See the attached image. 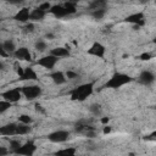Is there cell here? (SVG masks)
I'll use <instances>...</instances> for the list:
<instances>
[{
    "instance_id": "6da1fadb",
    "label": "cell",
    "mask_w": 156,
    "mask_h": 156,
    "mask_svg": "<svg viewBox=\"0 0 156 156\" xmlns=\"http://www.w3.org/2000/svg\"><path fill=\"white\" fill-rule=\"evenodd\" d=\"M94 90V84L93 83H85L82 84L77 88H74L71 91V99L74 101H83L85 100Z\"/></svg>"
},
{
    "instance_id": "7a4b0ae2",
    "label": "cell",
    "mask_w": 156,
    "mask_h": 156,
    "mask_svg": "<svg viewBox=\"0 0 156 156\" xmlns=\"http://www.w3.org/2000/svg\"><path fill=\"white\" fill-rule=\"evenodd\" d=\"M130 80H132V78L129 76L124 74V73H115L110 78V80L106 82L105 87L106 88H111V89H117V88H121L122 85L129 83Z\"/></svg>"
},
{
    "instance_id": "3957f363",
    "label": "cell",
    "mask_w": 156,
    "mask_h": 156,
    "mask_svg": "<svg viewBox=\"0 0 156 156\" xmlns=\"http://www.w3.org/2000/svg\"><path fill=\"white\" fill-rule=\"evenodd\" d=\"M21 91L28 100H34L41 94V88L39 85H27V87H23Z\"/></svg>"
},
{
    "instance_id": "277c9868",
    "label": "cell",
    "mask_w": 156,
    "mask_h": 156,
    "mask_svg": "<svg viewBox=\"0 0 156 156\" xmlns=\"http://www.w3.org/2000/svg\"><path fill=\"white\" fill-rule=\"evenodd\" d=\"M35 149H37V146L34 145L33 141H27L24 145H20V147H17L13 152L17 154V155H27V156H29V155L34 154Z\"/></svg>"
},
{
    "instance_id": "5b68a950",
    "label": "cell",
    "mask_w": 156,
    "mask_h": 156,
    "mask_svg": "<svg viewBox=\"0 0 156 156\" xmlns=\"http://www.w3.org/2000/svg\"><path fill=\"white\" fill-rule=\"evenodd\" d=\"M68 135H69V133L66 130H56V132L49 134L48 139L52 143H62L68 139Z\"/></svg>"
},
{
    "instance_id": "8992f818",
    "label": "cell",
    "mask_w": 156,
    "mask_h": 156,
    "mask_svg": "<svg viewBox=\"0 0 156 156\" xmlns=\"http://www.w3.org/2000/svg\"><path fill=\"white\" fill-rule=\"evenodd\" d=\"M57 60H58V57H56V56H54V55L50 54L48 56H44V57L39 58L37 63L40 65V66H43V67H45V68H52L56 65Z\"/></svg>"
},
{
    "instance_id": "52a82bcc",
    "label": "cell",
    "mask_w": 156,
    "mask_h": 156,
    "mask_svg": "<svg viewBox=\"0 0 156 156\" xmlns=\"http://www.w3.org/2000/svg\"><path fill=\"white\" fill-rule=\"evenodd\" d=\"M1 96L4 98V100L10 101V102H16L21 99V91L20 89H10L7 91H4L1 94Z\"/></svg>"
},
{
    "instance_id": "ba28073f",
    "label": "cell",
    "mask_w": 156,
    "mask_h": 156,
    "mask_svg": "<svg viewBox=\"0 0 156 156\" xmlns=\"http://www.w3.org/2000/svg\"><path fill=\"white\" fill-rule=\"evenodd\" d=\"M124 21L126 22H129V23H134V24H136V27L138 26H144V23H145V21H144V13L143 12L133 13V15L126 17Z\"/></svg>"
},
{
    "instance_id": "9c48e42d",
    "label": "cell",
    "mask_w": 156,
    "mask_h": 156,
    "mask_svg": "<svg viewBox=\"0 0 156 156\" xmlns=\"http://www.w3.org/2000/svg\"><path fill=\"white\" fill-rule=\"evenodd\" d=\"M88 52L90 55H94V56H98V57H102L104 54H105V46L100 43H94L90 49L88 50Z\"/></svg>"
},
{
    "instance_id": "30bf717a",
    "label": "cell",
    "mask_w": 156,
    "mask_h": 156,
    "mask_svg": "<svg viewBox=\"0 0 156 156\" xmlns=\"http://www.w3.org/2000/svg\"><path fill=\"white\" fill-rule=\"evenodd\" d=\"M54 16L56 17H65L67 15H69L68 10L63 6V5H56V6H51L50 10H49Z\"/></svg>"
},
{
    "instance_id": "8fae6325",
    "label": "cell",
    "mask_w": 156,
    "mask_h": 156,
    "mask_svg": "<svg viewBox=\"0 0 156 156\" xmlns=\"http://www.w3.org/2000/svg\"><path fill=\"white\" fill-rule=\"evenodd\" d=\"M139 80H140L143 84L149 85V84L154 83V80H155V76H154L150 71H143V72L140 73V76H139Z\"/></svg>"
},
{
    "instance_id": "7c38bea8",
    "label": "cell",
    "mask_w": 156,
    "mask_h": 156,
    "mask_svg": "<svg viewBox=\"0 0 156 156\" xmlns=\"http://www.w3.org/2000/svg\"><path fill=\"white\" fill-rule=\"evenodd\" d=\"M15 56L20 60H24V61H30L32 56H30V52L27 48H20L17 50H15Z\"/></svg>"
},
{
    "instance_id": "4fadbf2b",
    "label": "cell",
    "mask_w": 156,
    "mask_h": 156,
    "mask_svg": "<svg viewBox=\"0 0 156 156\" xmlns=\"http://www.w3.org/2000/svg\"><path fill=\"white\" fill-rule=\"evenodd\" d=\"M16 127H17L16 123L5 124V126L0 127V134H2V135H13V134H16Z\"/></svg>"
},
{
    "instance_id": "5bb4252c",
    "label": "cell",
    "mask_w": 156,
    "mask_h": 156,
    "mask_svg": "<svg viewBox=\"0 0 156 156\" xmlns=\"http://www.w3.org/2000/svg\"><path fill=\"white\" fill-rule=\"evenodd\" d=\"M15 20L20 22H27L29 20V10L27 7H23L15 15Z\"/></svg>"
},
{
    "instance_id": "9a60e30c",
    "label": "cell",
    "mask_w": 156,
    "mask_h": 156,
    "mask_svg": "<svg viewBox=\"0 0 156 156\" xmlns=\"http://www.w3.org/2000/svg\"><path fill=\"white\" fill-rule=\"evenodd\" d=\"M21 79H22V80H28V79L35 80V79H38V78H37V73L34 72V69L30 68V67H27V68H24Z\"/></svg>"
},
{
    "instance_id": "2e32d148",
    "label": "cell",
    "mask_w": 156,
    "mask_h": 156,
    "mask_svg": "<svg viewBox=\"0 0 156 156\" xmlns=\"http://www.w3.org/2000/svg\"><path fill=\"white\" fill-rule=\"evenodd\" d=\"M51 55L56 57H67L69 56V50L67 48H55L51 50Z\"/></svg>"
},
{
    "instance_id": "e0dca14e",
    "label": "cell",
    "mask_w": 156,
    "mask_h": 156,
    "mask_svg": "<svg viewBox=\"0 0 156 156\" xmlns=\"http://www.w3.org/2000/svg\"><path fill=\"white\" fill-rule=\"evenodd\" d=\"M44 16H45V11H43L40 9H35V10H33L29 13V20H32V21H40V20L44 18Z\"/></svg>"
},
{
    "instance_id": "ac0fdd59",
    "label": "cell",
    "mask_w": 156,
    "mask_h": 156,
    "mask_svg": "<svg viewBox=\"0 0 156 156\" xmlns=\"http://www.w3.org/2000/svg\"><path fill=\"white\" fill-rule=\"evenodd\" d=\"M50 78H51L56 84H63V83L66 82V77H65V74H63L62 72H54V73H51Z\"/></svg>"
},
{
    "instance_id": "d6986e66",
    "label": "cell",
    "mask_w": 156,
    "mask_h": 156,
    "mask_svg": "<svg viewBox=\"0 0 156 156\" xmlns=\"http://www.w3.org/2000/svg\"><path fill=\"white\" fill-rule=\"evenodd\" d=\"M30 132V127L29 124H26V123H21L16 127V134H27Z\"/></svg>"
},
{
    "instance_id": "ffe728a7",
    "label": "cell",
    "mask_w": 156,
    "mask_h": 156,
    "mask_svg": "<svg viewBox=\"0 0 156 156\" xmlns=\"http://www.w3.org/2000/svg\"><path fill=\"white\" fill-rule=\"evenodd\" d=\"M107 1L106 0H94L91 4H90V9L94 11V10H99V9H105Z\"/></svg>"
},
{
    "instance_id": "44dd1931",
    "label": "cell",
    "mask_w": 156,
    "mask_h": 156,
    "mask_svg": "<svg viewBox=\"0 0 156 156\" xmlns=\"http://www.w3.org/2000/svg\"><path fill=\"white\" fill-rule=\"evenodd\" d=\"M2 46H4V49L7 51V52H15V43L12 41V40H6L4 44H2Z\"/></svg>"
},
{
    "instance_id": "7402d4cb",
    "label": "cell",
    "mask_w": 156,
    "mask_h": 156,
    "mask_svg": "<svg viewBox=\"0 0 156 156\" xmlns=\"http://www.w3.org/2000/svg\"><path fill=\"white\" fill-rule=\"evenodd\" d=\"M63 6L68 10L69 15H72V13H74V12H76V4H74L73 1H66Z\"/></svg>"
},
{
    "instance_id": "603a6c76",
    "label": "cell",
    "mask_w": 156,
    "mask_h": 156,
    "mask_svg": "<svg viewBox=\"0 0 156 156\" xmlns=\"http://www.w3.org/2000/svg\"><path fill=\"white\" fill-rule=\"evenodd\" d=\"M91 15H93V17H94L95 20H100V18H102V17H104V15H105V9L94 10Z\"/></svg>"
},
{
    "instance_id": "cb8c5ba5",
    "label": "cell",
    "mask_w": 156,
    "mask_h": 156,
    "mask_svg": "<svg viewBox=\"0 0 156 156\" xmlns=\"http://www.w3.org/2000/svg\"><path fill=\"white\" fill-rule=\"evenodd\" d=\"M74 154H76V149L68 147V149H63V150L57 151L55 155H74Z\"/></svg>"
},
{
    "instance_id": "d4e9b609",
    "label": "cell",
    "mask_w": 156,
    "mask_h": 156,
    "mask_svg": "<svg viewBox=\"0 0 156 156\" xmlns=\"http://www.w3.org/2000/svg\"><path fill=\"white\" fill-rule=\"evenodd\" d=\"M10 107H11V102H10V101H6V100L0 101V113H1V112H5V111L9 110Z\"/></svg>"
},
{
    "instance_id": "484cf974",
    "label": "cell",
    "mask_w": 156,
    "mask_h": 156,
    "mask_svg": "<svg viewBox=\"0 0 156 156\" xmlns=\"http://www.w3.org/2000/svg\"><path fill=\"white\" fill-rule=\"evenodd\" d=\"M18 119H20L21 123H26V124L32 123V118H30L29 116H27V115H21V116L18 117Z\"/></svg>"
},
{
    "instance_id": "4316f807",
    "label": "cell",
    "mask_w": 156,
    "mask_h": 156,
    "mask_svg": "<svg viewBox=\"0 0 156 156\" xmlns=\"http://www.w3.org/2000/svg\"><path fill=\"white\" fill-rule=\"evenodd\" d=\"M35 49L39 50V51H44V50L46 49V44H45L43 40H39V41H37V44H35Z\"/></svg>"
},
{
    "instance_id": "83f0119b",
    "label": "cell",
    "mask_w": 156,
    "mask_h": 156,
    "mask_svg": "<svg viewBox=\"0 0 156 156\" xmlns=\"http://www.w3.org/2000/svg\"><path fill=\"white\" fill-rule=\"evenodd\" d=\"M90 111H91L93 113L98 115V113L100 112V105H99V104H94V105H91V106H90Z\"/></svg>"
},
{
    "instance_id": "f1b7e54d",
    "label": "cell",
    "mask_w": 156,
    "mask_h": 156,
    "mask_svg": "<svg viewBox=\"0 0 156 156\" xmlns=\"http://www.w3.org/2000/svg\"><path fill=\"white\" fill-rule=\"evenodd\" d=\"M10 145H11V149H12V151H15L17 147H20V141L18 140H12L11 143H10Z\"/></svg>"
},
{
    "instance_id": "f546056e",
    "label": "cell",
    "mask_w": 156,
    "mask_h": 156,
    "mask_svg": "<svg viewBox=\"0 0 156 156\" xmlns=\"http://www.w3.org/2000/svg\"><path fill=\"white\" fill-rule=\"evenodd\" d=\"M50 7H51V5H50V2H44V4H41L38 9H40V10H43V11H46V10H50Z\"/></svg>"
},
{
    "instance_id": "4dcf8cb0",
    "label": "cell",
    "mask_w": 156,
    "mask_h": 156,
    "mask_svg": "<svg viewBox=\"0 0 156 156\" xmlns=\"http://www.w3.org/2000/svg\"><path fill=\"white\" fill-rule=\"evenodd\" d=\"M150 58H151V55L149 52H144V54L140 55V60H143V61H147Z\"/></svg>"
},
{
    "instance_id": "1f68e13d",
    "label": "cell",
    "mask_w": 156,
    "mask_h": 156,
    "mask_svg": "<svg viewBox=\"0 0 156 156\" xmlns=\"http://www.w3.org/2000/svg\"><path fill=\"white\" fill-rule=\"evenodd\" d=\"M0 56H2V57H7V56H9V52L4 49L2 44H0Z\"/></svg>"
},
{
    "instance_id": "d6a6232c",
    "label": "cell",
    "mask_w": 156,
    "mask_h": 156,
    "mask_svg": "<svg viewBox=\"0 0 156 156\" xmlns=\"http://www.w3.org/2000/svg\"><path fill=\"white\" fill-rule=\"evenodd\" d=\"M66 76H67V78H68V79H73V78H76V77H77V73H74V72H72V71H67Z\"/></svg>"
},
{
    "instance_id": "836d02e7",
    "label": "cell",
    "mask_w": 156,
    "mask_h": 156,
    "mask_svg": "<svg viewBox=\"0 0 156 156\" xmlns=\"http://www.w3.org/2000/svg\"><path fill=\"white\" fill-rule=\"evenodd\" d=\"M23 71H24V69H23L22 67H18V66L16 67V72H17V74L20 76V78L22 77V74H23Z\"/></svg>"
},
{
    "instance_id": "e575fe53",
    "label": "cell",
    "mask_w": 156,
    "mask_h": 156,
    "mask_svg": "<svg viewBox=\"0 0 156 156\" xmlns=\"http://www.w3.org/2000/svg\"><path fill=\"white\" fill-rule=\"evenodd\" d=\"M9 152V150L6 149V147H2V146H0V156L1 155H6Z\"/></svg>"
},
{
    "instance_id": "d590c367",
    "label": "cell",
    "mask_w": 156,
    "mask_h": 156,
    "mask_svg": "<svg viewBox=\"0 0 156 156\" xmlns=\"http://www.w3.org/2000/svg\"><path fill=\"white\" fill-rule=\"evenodd\" d=\"M33 28H34V26H33V23H29V24H27V26H26V30H29V32H33Z\"/></svg>"
},
{
    "instance_id": "8d00e7d4",
    "label": "cell",
    "mask_w": 156,
    "mask_h": 156,
    "mask_svg": "<svg viewBox=\"0 0 156 156\" xmlns=\"http://www.w3.org/2000/svg\"><path fill=\"white\" fill-rule=\"evenodd\" d=\"M7 2H10V4H13V5H16V4H21L23 0H6Z\"/></svg>"
},
{
    "instance_id": "74e56055",
    "label": "cell",
    "mask_w": 156,
    "mask_h": 156,
    "mask_svg": "<svg viewBox=\"0 0 156 156\" xmlns=\"http://www.w3.org/2000/svg\"><path fill=\"white\" fill-rule=\"evenodd\" d=\"M35 107H37V111H39V112H41V113H45V111L43 110V107H41L40 105H35Z\"/></svg>"
},
{
    "instance_id": "f35d334b",
    "label": "cell",
    "mask_w": 156,
    "mask_h": 156,
    "mask_svg": "<svg viewBox=\"0 0 156 156\" xmlns=\"http://www.w3.org/2000/svg\"><path fill=\"white\" fill-rule=\"evenodd\" d=\"M110 132H111V127H105V128H104V133H105V134H107V133H110Z\"/></svg>"
},
{
    "instance_id": "ab89813d",
    "label": "cell",
    "mask_w": 156,
    "mask_h": 156,
    "mask_svg": "<svg viewBox=\"0 0 156 156\" xmlns=\"http://www.w3.org/2000/svg\"><path fill=\"white\" fill-rule=\"evenodd\" d=\"M101 122H102V123H107V122H108V118H107V117H104V118L101 119Z\"/></svg>"
},
{
    "instance_id": "60d3db41",
    "label": "cell",
    "mask_w": 156,
    "mask_h": 156,
    "mask_svg": "<svg viewBox=\"0 0 156 156\" xmlns=\"http://www.w3.org/2000/svg\"><path fill=\"white\" fill-rule=\"evenodd\" d=\"M4 68V63L2 62H0V69H2Z\"/></svg>"
},
{
    "instance_id": "b9f144b4",
    "label": "cell",
    "mask_w": 156,
    "mask_h": 156,
    "mask_svg": "<svg viewBox=\"0 0 156 156\" xmlns=\"http://www.w3.org/2000/svg\"><path fill=\"white\" fill-rule=\"evenodd\" d=\"M67 1H73V2H76V1H78V0H67Z\"/></svg>"
}]
</instances>
